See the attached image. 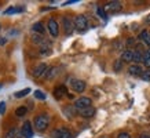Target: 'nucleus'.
Returning <instances> with one entry per match:
<instances>
[{"label":"nucleus","mask_w":150,"mask_h":138,"mask_svg":"<svg viewBox=\"0 0 150 138\" xmlns=\"http://www.w3.org/2000/svg\"><path fill=\"white\" fill-rule=\"evenodd\" d=\"M33 123H35V129L37 131H44V130H47L48 124H50V116L46 115V113H41V115L35 117Z\"/></svg>","instance_id":"f257e3e1"},{"label":"nucleus","mask_w":150,"mask_h":138,"mask_svg":"<svg viewBox=\"0 0 150 138\" xmlns=\"http://www.w3.org/2000/svg\"><path fill=\"white\" fill-rule=\"evenodd\" d=\"M74 28L79 33H84L88 29V19L86 15H77L74 18Z\"/></svg>","instance_id":"f03ea898"},{"label":"nucleus","mask_w":150,"mask_h":138,"mask_svg":"<svg viewBox=\"0 0 150 138\" xmlns=\"http://www.w3.org/2000/svg\"><path fill=\"white\" fill-rule=\"evenodd\" d=\"M92 104L91 98L90 97H80V98H77L76 101H74V108L77 109V112H80V110L83 109H87V108H90Z\"/></svg>","instance_id":"7ed1b4c3"},{"label":"nucleus","mask_w":150,"mask_h":138,"mask_svg":"<svg viewBox=\"0 0 150 138\" xmlns=\"http://www.w3.org/2000/svg\"><path fill=\"white\" fill-rule=\"evenodd\" d=\"M51 135L52 138H72L73 134L72 131L66 127H61V129H55L51 131Z\"/></svg>","instance_id":"20e7f679"},{"label":"nucleus","mask_w":150,"mask_h":138,"mask_svg":"<svg viewBox=\"0 0 150 138\" xmlns=\"http://www.w3.org/2000/svg\"><path fill=\"white\" fill-rule=\"evenodd\" d=\"M69 83H70V87H72V90L74 92H84V90L87 87L86 82L80 80V79H72Z\"/></svg>","instance_id":"39448f33"},{"label":"nucleus","mask_w":150,"mask_h":138,"mask_svg":"<svg viewBox=\"0 0 150 138\" xmlns=\"http://www.w3.org/2000/svg\"><path fill=\"white\" fill-rule=\"evenodd\" d=\"M62 23H64V31H65V35L66 36H70L73 33V31L76 29L74 28V21L69 17H64L62 18Z\"/></svg>","instance_id":"423d86ee"},{"label":"nucleus","mask_w":150,"mask_h":138,"mask_svg":"<svg viewBox=\"0 0 150 138\" xmlns=\"http://www.w3.org/2000/svg\"><path fill=\"white\" fill-rule=\"evenodd\" d=\"M47 28H48V32L52 37H58L59 35V25L57 22V19L55 18H50L48 19V22H47Z\"/></svg>","instance_id":"0eeeda50"},{"label":"nucleus","mask_w":150,"mask_h":138,"mask_svg":"<svg viewBox=\"0 0 150 138\" xmlns=\"http://www.w3.org/2000/svg\"><path fill=\"white\" fill-rule=\"evenodd\" d=\"M48 65L44 64V62H41V64H39L35 68V70H33V76L35 78H44V75H46V72L48 70Z\"/></svg>","instance_id":"6e6552de"},{"label":"nucleus","mask_w":150,"mask_h":138,"mask_svg":"<svg viewBox=\"0 0 150 138\" xmlns=\"http://www.w3.org/2000/svg\"><path fill=\"white\" fill-rule=\"evenodd\" d=\"M21 134H22L23 138H32L33 137V127L30 122H25L21 129Z\"/></svg>","instance_id":"1a4fd4ad"},{"label":"nucleus","mask_w":150,"mask_h":138,"mask_svg":"<svg viewBox=\"0 0 150 138\" xmlns=\"http://www.w3.org/2000/svg\"><path fill=\"white\" fill-rule=\"evenodd\" d=\"M65 95H69L70 98H72V95L68 94V88L65 87V86H58V87L54 88V97L57 98V100H62Z\"/></svg>","instance_id":"9d476101"},{"label":"nucleus","mask_w":150,"mask_h":138,"mask_svg":"<svg viewBox=\"0 0 150 138\" xmlns=\"http://www.w3.org/2000/svg\"><path fill=\"white\" fill-rule=\"evenodd\" d=\"M143 70H145V69L142 68L141 65L134 64V65H131V66L128 68V73L131 75V76H139V78H141V75L143 73Z\"/></svg>","instance_id":"9b49d317"},{"label":"nucleus","mask_w":150,"mask_h":138,"mask_svg":"<svg viewBox=\"0 0 150 138\" xmlns=\"http://www.w3.org/2000/svg\"><path fill=\"white\" fill-rule=\"evenodd\" d=\"M106 10L109 13H118V11H121V3L120 1H109L106 4Z\"/></svg>","instance_id":"f8f14e48"},{"label":"nucleus","mask_w":150,"mask_h":138,"mask_svg":"<svg viewBox=\"0 0 150 138\" xmlns=\"http://www.w3.org/2000/svg\"><path fill=\"white\" fill-rule=\"evenodd\" d=\"M95 108L94 106H90V108H87V109H83L79 112V115L81 116V117H84V119H90V117H92V116L95 115Z\"/></svg>","instance_id":"ddd939ff"},{"label":"nucleus","mask_w":150,"mask_h":138,"mask_svg":"<svg viewBox=\"0 0 150 138\" xmlns=\"http://www.w3.org/2000/svg\"><path fill=\"white\" fill-rule=\"evenodd\" d=\"M120 60L123 62H132L134 61V51L132 50H124L121 53V58Z\"/></svg>","instance_id":"4468645a"},{"label":"nucleus","mask_w":150,"mask_h":138,"mask_svg":"<svg viewBox=\"0 0 150 138\" xmlns=\"http://www.w3.org/2000/svg\"><path fill=\"white\" fill-rule=\"evenodd\" d=\"M58 70H59V69L57 68V66H51V68H48V70H47L46 75H44L46 80H52V79L58 75Z\"/></svg>","instance_id":"2eb2a0df"},{"label":"nucleus","mask_w":150,"mask_h":138,"mask_svg":"<svg viewBox=\"0 0 150 138\" xmlns=\"http://www.w3.org/2000/svg\"><path fill=\"white\" fill-rule=\"evenodd\" d=\"M143 57H145V53L142 50H139V48H137V50L134 51V62L135 64H141V62H143Z\"/></svg>","instance_id":"dca6fc26"},{"label":"nucleus","mask_w":150,"mask_h":138,"mask_svg":"<svg viewBox=\"0 0 150 138\" xmlns=\"http://www.w3.org/2000/svg\"><path fill=\"white\" fill-rule=\"evenodd\" d=\"M139 39H141L146 46L150 48V32H147L146 29H145V31H142V32L139 33Z\"/></svg>","instance_id":"f3484780"},{"label":"nucleus","mask_w":150,"mask_h":138,"mask_svg":"<svg viewBox=\"0 0 150 138\" xmlns=\"http://www.w3.org/2000/svg\"><path fill=\"white\" fill-rule=\"evenodd\" d=\"M19 137H22V134H19L17 129H10L8 131L4 134V138H19Z\"/></svg>","instance_id":"a211bd4d"},{"label":"nucleus","mask_w":150,"mask_h":138,"mask_svg":"<svg viewBox=\"0 0 150 138\" xmlns=\"http://www.w3.org/2000/svg\"><path fill=\"white\" fill-rule=\"evenodd\" d=\"M23 7H8V9L4 10V15H13V14H18L22 13Z\"/></svg>","instance_id":"6ab92c4d"},{"label":"nucleus","mask_w":150,"mask_h":138,"mask_svg":"<svg viewBox=\"0 0 150 138\" xmlns=\"http://www.w3.org/2000/svg\"><path fill=\"white\" fill-rule=\"evenodd\" d=\"M76 108L74 106H70V105H68V106H65L64 108V112H65V115L68 116V117H73V116L76 115Z\"/></svg>","instance_id":"aec40b11"},{"label":"nucleus","mask_w":150,"mask_h":138,"mask_svg":"<svg viewBox=\"0 0 150 138\" xmlns=\"http://www.w3.org/2000/svg\"><path fill=\"white\" fill-rule=\"evenodd\" d=\"M32 31H33L35 33L43 35V33H44V26H43V23H41V22H36V23H33Z\"/></svg>","instance_id":"412c9836"},{"label":"nucleus","mask_w":150,"mask_h":138,"mask_svg":"<svg viewBox=\"0 0 150 138\" xmlns=\"http://www.w3.org/2000/svg\"><path fill=\"white\" fill-rule=\"evenodd\" d=\"M30 91H32V90H30L29 87H26V88H23V90H19L18 92H15L14 97H15V98H22V97H26Z\"/></svg>","instance_id":"4be33fe9"},{"label":"nucleus","mask_w":150,"mask_h":138,"mask_svg":"<svg viewBox=\"0 0 150 138\" xmlns=\"http://www.w3.org/2000/svg\"><path fill=\"white\" fill-rule=\"evenodd\" d=\"M26 112H28L26 106H19V108L15 109V115L18 116V117H23V116L26 115Z\"/></svg>","instance_id":"5701e85b"},{"label":"nucleus","mask_w":150,"mask_h":138,"mask_svg":"<svg viewBox=\"0 0 150 138\" xmlns=\"http://www.w3.org/2000/svg\"><path fill=\"white\" fill-rule=\"evenodd\" d=\"M33 94H35V98H36V100H40V101H44V100L47 98L46 94H44L43 91H40V90H35Z\"/></svg>","instance_id":"b1692460"},{"label":"nucleus","mask_w":150,"mask_h":138,"mask_svg":"<svg viewBox=\"0 0 150 138\" xmlns=\"http://www.w3.org/2000/svg\"><path fill=\"white\" fill-rule=\"evenodd\" d=\"M141 79L145 82H150V69H145L143 73L141 75Z\"/></svg>","instance_id":"393cba45"},{"label":"nucleus","mask_w":150,"mask_h":138,"mask_svg":"<svg viewBox=\"0 0 150 138\" xmlns=\"http://www.w3.org/2000/svg\"><path fill=\"white\" fill-rule=\"evenodd\" d=\"M40 54L41 55H50L51 54L50 46H43V47H40Z\"/></svg>","instance_id":"a878e982"},{"label":"nucleus","mask_w":150,"mask_h":138,"mask_svg":"<svg viewBox=\"0 0 150 138\" xmlns=\"http://www.w3.org/2000/svg\"><path fill=\"white\" fill-rule=\"evenodd\" d=\"M123 64H124V62H123V61H121V60H117V61H116V62H114V69H116V70H117V72H118L120 69L123 68Z\"/></svg>","instance_id":"bb28decb"},{"label":"nucleus","mask_w":150,"mask_h":138,"mask_svg":"<svg viewBox=\"0 0 150 138\" xmlns=\"http://www.w3.org/2000/svg\"><path fill=\"white\" fill-rule=\"evenodd\" d=\"M6 113V102L1 101L0 102V115H4Z\"/></svg>","instance_id":"cd10ccee"},{"label":"nucleus","mask_w":150,"mask_h":138,"mask_svg":"<svg viewBox=\"0 0 150 138\" xmlns=\"http://www.w3.org/2000/svg\"><path fill=\"white\" fill-rule=\"evenodd\" d=\"M117 138H131V135L128 133H125V131H123V133H120L117 135Z\"/></svg>","instance_id":"c85d7f7f"},{"label":"nucleus","mask_w":150,"mask_h":138,"mask_svg":"<svg viewBox=\"0 0 150 138\" xmlns=\"http://www.w3.org/2000/svg\"><path fill=\"white\" fill-rule=\"evenodd\" d=\"M98 14H99V17H102V18H106V15H105V10L102 9V7H98Z\"/></svg>","instance_id":"c756f323"},{"label":"nucleus","mask_w":150,"mask_h":138,"mask_svg":"<svg viewBox=\"0 0 150 138\" xmlns=\"http://www.w3.org/2000/svg\"><path fill=\"white\" fill-rule=\"evenodd\" d=\"M145 23H146V25H150V14L145 18Z\"/></svg>","instance_id":"7c9ffc66"},{"label":"nucleus","mask_w":150,"mask_h":138,"mask_svg":"<svg viewBox=\"0 0 150 138\" xmlns=\"http://www.w3.org/2000/svg\"><path fill=\"white\" fill-rule=\"evenodd\" d=\"M134 41H135V40H134V39H129V40L127 41V44H128V46H131V44H132V43H134Z\"/></svg>","instance_id":"2f4dec72"},{"label":"nucleus","mask_w":150,"mask_h":138,"mask_svg":"<svg viewBox=\"0 0 150 138\" xmlns=\"http://www.w3.org/2000/svg\"><path fill=\"white\" fill-rule=\"evenodd\" d=\"M139 138H150V135H147V134H142Z\"/></svg>","instance_id":"473e14b6"},{"label":"nucleus","mask_w":150,"mask_h":138,"mask_svg":"<svg viewBox=\"0 0 150 138\" xmlns=\"http://www.w3.org/2000/svg\"><path fill=\"white\" fill-rule=\"evenodd\" d=\"M6 41H7V40H6V39H0V46H1V44H4Z\"/></svg>","instance_id":"72a5a7b5"},{"label":"nucleus","mask_w":150,"mask_h":138,"mask_svg":"<svg viewBox=\"0 0 150 138\" xmlns=\"http://www.w3.org/2000/svg\"><path fill=\"white\" fill-rule=\"evenodd\" d=\"M0 90H1V84H0Z\"/></svg>","instance_id":"f704fd0d"},{"label":"nucleus","mask_w":150,"mask_h":138,"mask_svg":"<svg viewBox=\"0 0 150 138\" xmlns=\"http://www.w3.org/2000/svg\"><path fill=\"white\" fill-rule=\"evenodd\" d=\"M102 138H106V137H102Z\"/></svg>","instance_id":"c9c22d12"}]
</instances>
